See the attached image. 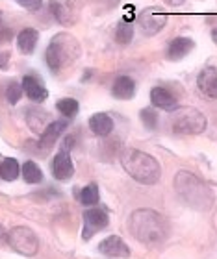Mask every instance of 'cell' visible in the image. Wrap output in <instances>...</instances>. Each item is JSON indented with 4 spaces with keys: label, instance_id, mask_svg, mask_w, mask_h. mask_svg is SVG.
Returning <instances> with one entry per match:
<instances>
[{
    "label": "cell",
    "instance_id": "1",
    "mask_svg": "<svg viewBox=\"0 0 217 259\" xmlns=\"http://www.w3.org/2000/svg\"><path fill=\"white\" fill-rule=\"evenodd\" d=\"M128 230L145 244H160L167 239L169 224L160 213L151 209L134 211L128 219Z\"/></svg>",
    "mask_w": 217,
    "mask_h": 259
},
{
    "label": "cell",
    "instance_id": "2",
    "mask_svg": "<svg viewBox=\"0 0 217 259\" xmlns=\"http://www.w3.org/2000/svg\"><path fill=\"white\" fill-rule=\"evenodd\" d=\"M121 163H123V168L130 174V178H134L137 184L143 185L158 184L160 174H162L160 163L152 156H149V154H145L141 150H136V148H126L123 152Z\"/></svg>",
    "mask_w": 217,
    "mask_h": 259
},
{
    "label": "cell",
    "instance_id": "3",
    "mask_svg": "<svg viewBox=\"0 0 217 259\" xmlns=\"http://www.w3.org/2000/svg\"><path fill=\"white\" fill-rule=\"evenodd\" d=\"M174 189L178 196L195 209H208L213 204V194L195 174L182 170L174 178Z\"/></svg>",
    "mask_w": 217,
    "mask_h": 259
},
{
    "label": "cell",
    "instance_id": "4",
    "mask_svg": "<svg viewBox=\"0 0 217 259\" xmlns=\"http://www.w3.org/2000/svg\"><path fill=\"white\" fill-rule=\"evenodd\" d=\"M80 56V45L73 35L69 33H58L52 37L49 49L45 52V60L49 69L58 74L61 69H65L67 65H71Z\"/></svg>",
    "mask_w": 217,
    "mask_h": 259
},
{
    "label": "cell",
    "instance_id": "5",
    "mask_svg": "<svg viewBox=\"0 0 217 259\" xmlns=\"http://www.w3.org/2000/svg\"><path fill=\"white\" fill-rule=\"evenodd\" d=\"M206 128V117L193 108H176L173 115V130L176 134H202Z\"/></svg>",
    "mask_w": 217,
    "mask_h": 259
},
{
    "label": "cell",
    "instance_id": "6",
    "mask_svg": "<svg viewBox=\"0 0 217 259\" xmlns=\"http://www.w3.org/2000/svg\"><path fill=\"white\" fill-rule=\"evenodd\" d=\"M6 241H8V244H10L15 252H19V254H22V255H28V257L35 255L39 250L38 235L26 226L13 228V230L6 235Z\"/></svg>",
    "mask_w": 217,
    "mask_h": 259
},
{
    "label": "cell",
    "instance_id": "7",
    "mask_svg": "<svg viewBox=\"0 0 217 259\" xmlns=\"http://www.w3.org/2000/svg\"><path fill=\"white\" fill-rule=\"evenodd\" d=\"M78 0H50V11L63 26H73L78 19Z\"/></svg>",
    "mask_w": 217,
    "mask_h": 259
},
{
    "label": "cell",
    "instance_id": "8",
    "mask_svg": "<svg viewBox=\"0 0 217 259\" xmlns=\"http://www.w3.org/2000/svg\"><path fill=\"white\" fill-rule=\"evenodd\" d=\"M137 24L143 30L145 35H154L160 30H163V26L167 24V15L162 13L156 8H149V10L141 11L137 17Z\"/></svg>",
    "mask_w": 217,
    "mask_h": 259
},
{
    "label": "cell",
    "instance_id": "9",
    "mask_svg": "<svg viewBox=\"0 0 217 259\" xmlns=\"http://www.w3.org/2000/svg\"><path fill=\"white\" fill-rule=\"evenodd\" d=\"M110 224L108 213L100 207H91L84 213V239H89L91 233H97L98 230H102Z\"/></svg>",
    "mask_w": 217,
    "mask_h": 259
},
{
    "label": "cell",
    "instance_id": "10",
    "mask_svg": "<svg viewBox=\"0 0 217 259\" xmlns=\"http://www.w3.org/2000/svg\"><path fill=\"white\" fill-rule=\"evenodd\" d=\"M21 85H22V93H24L32 102H45L47 97H49L47 87H45V83L39 80L38 76L26 74L22 78Z\"/></svg>",
    "mask_w": 217,
    "mask_h": 259
},
{
    "label": "cell",
    "instance_id": "11",
    "mask_svg": "<svg viewBox=\"0 0 217 259\" xmlns=\"http://www.w3.org/2000/svg\"><path fill=\"white\" fill-rule=\"evenodd\" d=\"M98 250L108 257H128L130 255V248L128 244L119 237V235H110L104 241H100Z\"/></svg>",
    "mask_w": 217,
    "mask_h": 259
},
{
    "label": "cell",
    "instance_id": "12",
    "mask_svg": "<svg viewBox=\"0 0 217 259\" xmlns=\"http://www.w3.org/2000/svg\"><path fill=\"white\" fill-rule=\"evenodd\" d=\"M52 174H54V178L60 180V182H67V180L73 178L75 165H73V159H71V156H69V152L61 150L60 154L54 157V161H52Z\"/></svg>",
    "mask_w": 217,
    "mask_h": 259
},
{
    "label": "cell",
    "instance_id": "13",
    "mask_svg": "<svg viewBox=\"0 0 217 259\" xmlns=\"http://www.w3.org/2000/svg\"><path fill=\"white\" fill-rule=\"evenodd\" d=\"M67 128V120H52L47 124V128L41 132V139H39V146L41 148H50V146L54 145L56 141L60 139V135L65 132Z\"/></svg>",
    "mask_w": 217,
    "mask_h": 259
},
{
    "label": "cell",
    "instance_id": "14",
    "mask_svg": "<svg viewBox=\"0 0 217 259\" xmlns=\"http://www.w3.org/2000/svg\"><path fill=\"white\" fill-rule=\"evenodd\" d=\"M197 85L206 97L217 98V69L215 67H206L197 78Z\"/></svg>",
    "mask_w": 217,
    "mask_h": 259
},
{
    "label": "cell",
    "instance_id": "15",
    "mask_svg": "<svg viewBox=\"0 0 217 259\" xmlns=\"http://www.w3.org/2000/svg\"><path fill=\"white\" fill-rule=\"evenodd\" d=\"M195 43H193V39L190 37H176L173 39L171 43H169V49H167V58L171 61H178L182 58L190 54L191 50H193Z\"/></svg>",
    "mask_w": 217,
    "mask_h": 259
},
{
    "label": "cell",
    "instance_id": "16",
    "mask_svg": "<svg viewBox=\"0 0 217 259\" xmlns=\"http://www.w3.org/2000/svg\"><path fill=\"white\" fill-rule=\"evenodd\" d=\"M112 95L119 100H130L136 95V81L130 76H119L112 85Z\"/></svg>",
    "mask_w": 217,
    "mask_h": 259
},
{
    "label": "cell",
    "instance_id": "17",
    "mask_svg": "<svg viewBox=\"0 0 217 259\" xmlns=\"http://www.w3.org/2000/svg\"><path fill=\"white\" fill-rule=\"evenodd\" d=\"M151 102H152V106H156V108H160V109H165V111H174V109L178 108L176 98H174L167 89H163V87H154V89H152Z\"/></svg>",
    "mask_w": 217,
    "mask_h": 259
},
{
    "label": "cell",
    "instance_id": "18",
    "mask_svg": "<svg viewBox=\"0 0 217 259\" xmlns=\"http://www.w3.org/2000/svg\"><path fill=\"white\" fill-rule=\"evenodd\" d=\"M89 128L98 137L110 135L114 132V119L108 113H95L89 117Z\"/></svg>",
    "mask_w": 217,
    "mask_h": 259
},
{
    "label": "cell",
    "instance_id": "19",
    "mask_svg": "<svg viewBox=\"0 0 217 259\" xmlns=\"http://www.w3.org/2000/svg\"><path fill=\"white\" fill-rule=\"evenodd\" d=\"M39 41V32L33 28H24L19 35H17V49L22 54H32Z\"/></svg>",
    "mask_w": 217,
    "mask_h": 259
},
{
    "label": "cell",
    "instance_id": "20",
    "mask_svg": "<svg viewBox=\"0 0 217 259\" xmlns=\"http://www.w3.org/2000/svg\"><path fill=\"white\" fill-rule=\"evenodd\" d=\"M19 172H21V165L15 157H4L0 159V178L4 182H13V180L19 178Z\"/></svg>",
    "mask_w": 217,
    "mask_h": 259
},
{
    "label": "cell",
    "instance_id": "21",
    "mask_svg": "<svg viewBox=\"0 0 217 259\" xmlns=\"http://www.w3.org/2000/svg\"><path fill=\"white\" fill-rule=\"evenodd\" d=\"M21 172L26 184H41V182H43V172H41V168L38 167V163L26 161L21 167Z\"/></svg>",
    "mask_w": 217,
    "mask_h": 259
},
{
    "label": "cell",
    "instance_id": "22",
    "mask_svg": "<svg viewBox=\"0 0 217 259\" xmlns=\"http://www.w3.org/2000/svg\"><path fill=\"white\" fill-rule=\"evenodd\" d=\"M80 196V202L84 205H95L98 204V198H100V194H98V185L97 184H89L86 185L84 189L78 193Z\"/></svg>",
    "mask_w": 217,
    "mask_h": 259
},
{
    "label": "cell",
    "instance_id": "23",
    "mask_svg": "<svg viewBox=\"0 0 217 259\" xmlns=\"http://www.w3.org/2000/svg\"><path fill=\"white\" fill-rule=\"evenodd\" d=\"M56 108H58V111H60L63 117L73 119V117L78 113L80 106H78V100H75V98H61V100H58Z\"/></svg>",
    "mask_w": 217,
    "mask_h": 259
},
{
    "label": "cell",
    "instance_id": "24",
    "mask_svg": "<svg viewBox=\"0 0 217 259\" xmlns=\"http://www.w3.org/2000/svg\"><path fill=\"white\" fill-rule=\"evenodd\" d=\"M117 43L119 45H128L134 37V28L130 26V22L128 21H121L117 24Z\"/></svg>",
    "mask_w": 217,
    "mask_h": 259
},
{
    "label": "cell",
    "instance_id": "25",
    "mask_svg": "<svg viewBox=\"0 0 217 259\" xmlns=\"http://www.w3.org/2000/svg\"><path fill=\"white\" fill-rule=\"evenodd\" d=\"M22 97V85L19 81H11L8 89H6V98H8V102L10 104H17L21 100Z\"/></svg>",
    "mask_w": 217,
    "mask_h": 259
},
{
    "label": "cell",
    "instance_id": "26",
    "mask_svg": "<svg viewBox=\"0 0 217 259\" xmlns=\"http://www.w3.org/2000/svg\"><path fill=\"white\" fill-rule=\"evenodd\" d=\"M141 120H143V124H145V128H149V130L156 128V124H158V113L152 108L141 109Z\"/></svg>",
    "mask_w": 217,
    "mask_h": 259
},
{
    "label": "cell",
    "instance_id": "27",
    "mask_svg": "<svg viewBox=\"0 0 217 259\" xmlns=\"http://www.w3.org/2000/svg\"><path fill=\"white\" fill-rule=\"evenodd\" d=\"M15 2L19 6H22V8L30 10V11H35L43 6V0H15Z\"/></svg>",
    "mask_w": 217,
    "mask_h": 259
},
{
    "label": "cell",
    "instance_id": "28",
    "mask_svg": "<svg viewBox=\"0 0 217 259\" xmlns=\"http://www.w3.org/2000/svg\"><path fill=\"white\" fill-rule=\"evenodd\" d=\"M11 39V30L8 28H0V43H8Z\"/></svg>",
    "mask_w": 217,
    "mask_h": 259
},
{
    "label": "cell",
    "instance_id": "29",
    "mask_svg": "<svg viewBox=\"0 0 217 259\" xmlns=\"http://www.w3.org/2000/svg\"><path fill=\"white\" fill-rule=\"evenodd\" d=\"M100 2H102L106 8H114V6H117V2H119V0H100Z\"/></svg>",
    "mask_w": 217,
    "mask_h": 259
},
{
    "label": "cell",
    "instance_id": "30",
    "mask_svg": "<svg viewBox=\"0 0 217 259\" xmlns=\"http://www.w3.org/2000/svg\"><path fill=\"white\" fill-rule=\"evenodd\" d=\"M167 4H171V6H180V4H184L186 0H165Z\"/></svg>",
    "mask_w": 217,
    "mask_h": 259
},
{
    "label": "cell",
    "instance_id": "31",
    "mask_svg": "<svg viewBox=\"0 0 217 259\" xmlns=\"http://www.w3.org/2000/svg\"><path fill=\"white\" fill-rule=\"evenodd\" d=\"M0 241H6V233H4V230H2V226H0Z\"/></svg>",
    "mask_w": 217,
    "mask_h": 259
},
{
    "label": "cell",
    "instance_id": "32",
    "mask_svg": "<svg viewBox=\"0 0 217 259\" xmlns=\"http://www.w3.org/2000/svg\"><path fill=\"white\" fill-rule=\"evenodd\" d=\"M212 39L217 43V30H213V32H212Z\"/></svg>",
    "mask_w": 217,
    "mask_h": 259
}]
</instances>
